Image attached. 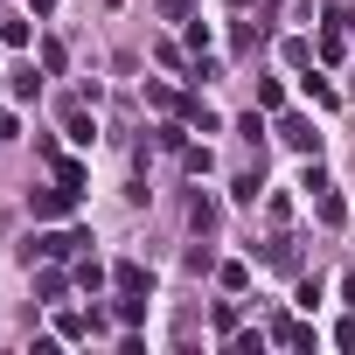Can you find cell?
Here are the masks:
<instances>
[{
    "instance_id": "obj_1",
    "label": "cell",
    "mask_w": 355,
    "mask_h": 355,
    "mask_svg": "<svg viewBox=\"0 0 355 355\" xmlns=\"http://www.w3.org/2000/svg\"><path fill=\"white\" fill-rule=\"evenodd\" d=\"M77 244H91V230H42V237H28V244H21V258H28V265H35V258L49 265V258H70Z\"/></svg>"
},
{
    "instance_id": "obj_2",
    "label": "cell",
    "mask_w": 355,
    "mask_h": 355,
    "mask_svg": "<svg viewBox=\"0 0 355 355\" xmlns=\"http://www.w3.org/2000/svg\"><path fill=\"white\" fill-rule=\"evenodd\" d=\"M279 139H286L293 153H320V132H313V119H279Z\"/></svg>"
},
{
    "instance_id": "obj_3",
    "label": "cell",
    "mask_w": 355,
    "mask_h": 355,
    "mask_svg": "<svg viewBox=\"0 0 355 355\" xmlns=\"http://www.w3.org/2000/svg\"><path fill=\"white\" fill-rule=\"evenodd\" d=\"M70 209H77V189H63V182L35 196V216H70Z\"/></svg>"
},
{
    "instance_id": "obj_4",
    "label": "cell",
    "mask_w": 355,
    "mask_h": 355,
    "mask_svg": "<svg viewBox=\"0 0 355 355\" xmlns=\"http://www.w3.org/2000/svg\"><path fill=\"white\" fill-rule=\"evenodd\" d=\"M63 132H70L77 146H91V139H98V125H91V112H84V105H63Z\"/></svg>"
},
{
    "instance_id": "obj_5",
    "label": "cell",
    "mask_w": 355,
    "mask_h": 355,
    "mask_svg": "<svg viewBox=\"0 0 355 355\" xmlns=\"http://www.w3.org/2000/svg\"><path fill=\"white\" fill-rule=\"evenodd\" d=\"M112 286H119V293H139V300H146L153 272H146V265H119V272H112Z\"/></svg>"
},
{
    "instance_id": "obj_6",
    "label": "cell",
    "mask_w": 355,
    "mask_h": 355,
    "mask_svg": "<svg viewBox=\"0 0 355 355\" xmlns=\"http://www.w3.org/2000/svg\"><path fill=\"white\" fill-rule=\"evenodd\" d=\"M272 341H286V348H306V341H313V327H306V320H272Z\"/></svg>"
},
{
    "instance_id": "obj_7",
    "label": "cell",
    "mask_w": 355,
    "mask_h": 355,
    "mask_svg": "<svg viewBox=\"0 0 355 355\" xmlns=\"http://www.w3.org/2000/svg\"><path fill=\"white\" fill-rule=\"evenodd\" d=\"M258 189H265V167H251V174H237V189H230V196H237V202H258Z\"/></svg>"
},
{
    "instance_id": "obj_8",
    "label": "cell",
    "mask_w": 355,
    "mask_h": 355,
    "mask_svg": "<svg viewBox=\"0 0 355 355\" xmlns=\"http://www.w3.org/2000/svg\"><path fill=\"white\" fill-rule=\"evenodd\" d=\"M341 49H348V35L341 28H320V63H341Z\"/></svg>"
},
{
    "instance_id": "obj_9",
    "label": "cell",
    "mask_w": 355,
    "mask_h": 355,
    "mask_svg": "<svg viewBox=\"0 0 355 355\" xmlns=\"http://www.w3.org/2000/svg\"><path fill=\"white\" fill-rule=\"evenodd\" d=\"M8 91H15V98H21V105H28V98H35V91H42V77H35V70H21V77H15V84H8Z\"/></svg>"
},
{
    "instance_id": "obj_10",
    "label": "cell",
    "mask_w": 355,
    "mask_h": 355,
    "mask_svg": "<svg viewBox=\"0 0 355 355\" xmlns=\"http://www.w3.org/2000/svg\"><path fill=\"white\" fill-rule=\"evenodd\" d=\"M258 105H265V112H279V105H286V91H279V77H265V84H258Z\"/></svg>"
},
{
    "instance_id": "obj_11",
    "label": "cell",
    "mask_w": 355,
    "mask_h": 355,
    "mask_svg": "<svg viewBox=\"0 0 355 355\" xmlns=\"http://www.w3.org/2000/svg\"><path fill=\"white\" fill-rule=\"evenodd\" d=\"M320 223H341V196H334L327 182H320Z\"/></svg>"
},
{
    "instance_id": "obj_12",
    "label": "cell",
    "mask_w": 355,
    "mask_h": 355,
    "mask_svg": "<svg viewBox=\"0 0 355 355\" xmlns=\"http://www.w3.org/2000/svg\"><path fill=\"white\" fill-rule=\"evenodd\" d=\"M189 216H196V230H209V223H216V202H209V196H196V202H189Z\"/></svg>"
},
{
    "instance_id": "obj_13",
    "label": "cell",
    "mask_w": 355,
    "mask_h": 355,
    "mask_svg": "<svg viewBox=\"0 0 355 355\" xmlns=\"http://www.w3.org/2000/svg\"><path fill=\"white\" fill-rule=\"evenodd\" d=\"M63 286H70L63 272H42V279H35V293H42V300H63Z\"/></svg>"
},
{
    "instance_id": "obj_14",
    "label": "cell",
    "mask_w": 355,
    "mask_h": 355,
    "mask_svg": "<svg viewBox=\"0 0 355 355\" xmlns=\"http://www.w3.org/2000/svg\"><path fill=\"white\" fill-rule=\"evenodd\" d=\"M334 341H341V348H355V320H341V327H334Z\"/></svg>"
},
{
    "instance_id": "obj_15",
    "label": "cell",
    "mask_w": 355,
    "mask_h": 355,
    "mask_svg": "<svg viewBox=\"0 0 355 355\" xmlns=\"http://www.w3.org/2000/svg\"><path fill=\"white\" fill-rule=\"evenodd\" d=\"M15 139V112H0V146H8Z\"/></svg>"
},
{
    "instance_id": "obj_16",
    "label": "cell",
    "mask_w": 355,
    "mask_h": 355,
    "mask_svg": "<svg viewBox=\"0 0 355 355\" xmlns=\"http://www.w3.org/2000/svg\"><path fill=\"white\" fill-rule=\"evenodd\" d=\"M28 8H35V15H49V8H56V0H28Z\"/></svg>"
},
{
    "instance_id": "obj_17",
    "label": "cell",
    "mask_w": 355,
    "mask_h": 355,
    "mask_svg": "<svg viewBox=\"0 0 355 355\" xmlns=\"http://www.w3.org/2000/svg\"><path fill=\"white\" fill-rule=\"evenodd\" d=\"M0 49H8V42H0Z\"/></svg>"
}]
</instances>
